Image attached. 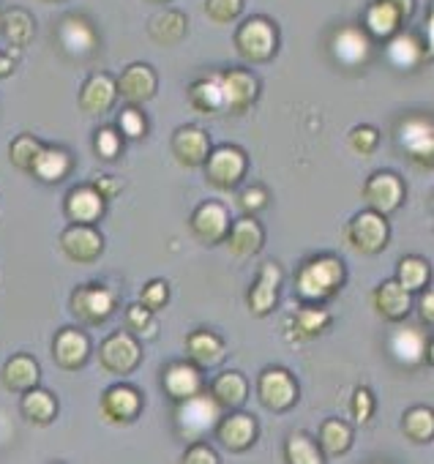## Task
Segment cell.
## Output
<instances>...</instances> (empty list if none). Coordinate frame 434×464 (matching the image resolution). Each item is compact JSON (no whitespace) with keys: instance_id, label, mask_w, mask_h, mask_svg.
Listing matches in <instances>:
<instances>
[{"instance_id":"obj_30","label":"cell","mask_w":434,"mask_h":464,"mask_svg":"<svg viewBox=\"0 0 434 464\" xmlns=\"http://www.w3.org/2000/svg\"><path fill=\"white\" fill-rule=\"evenodd\" d=\"M0 380L9 391H17V393H25L28 388L39 385L42 380V369L36 363L34 355H14L6 361L4 372H0Z\"/></svg>"},{"instance_id":"obj_49","label":"cell","mask_w":434,"mask_h":464,"mask_svg":"<svg viewBox=\"0 0 434 464\" xmlns=\"http://www.w3.org/2000/svg\"><path fill=\"white\" fill-rule=\"evenodd\" d=\"M167 301H169V287H167L164 279H153V282H148V285L142 287V304H145L150 312L164 309Z\"/></svg>"},{"instance_id":"obj_39","label":"cell","mask_w":434,"mask_h":464,"mask_svg":"<svg viewBox=\"0 0 434 464\" xmlns=\"http://www.w3.org/2000/svg\"><path fill=\"white\" fill-rule=\"evenodd\" d=\"M429 279H431V268L423 257H404L396 268V282L410 293L426 290Z\"/></svg>"},{"instance_id":"obj_37","label":"cell","mask_w":434,"mask_h":464,"mask_svg":"<svg viewBox=\"0 0 434 464\" xmlns=\"http://www.w3.org/2000/svg\"><path fill=\"white\" fill-rule=\"evenodd\" d=\"M186 25H188V23H186V17H183L180 12L167 9V12L156 14V17L148 23V31H150V39H153V42H159V44H164V47H172V44H178V42L183 39Z\"/></svg>"},{"instance_id":"obj_14","label":"cell","mask_w":434,"mask_h":464,"mask_svg":"<svg viewBox=\"0 0 434 464\" xmlns=\"http://www.w3.org/2000/svg\"><path fill=\"white\" fill-rule=\"evenodd\" d=\"M61 246L74 263H93L104 249V238L93 224H72L61 236Z\"/></svg>"},{"instance_id":"obj_45","label":"cell","mask_w":434,"mask_h":464,"mask_svg":"<svg viewBox=\"0 0 434 464\" xmlns=\"http://www.w3.org/2000/svg\"><path fill=\"white\" fill-rule=\"evenodd\" d=\"M205 12L213 23H233L244 14V0H205Z\"/></svg>"},{"instance_id":"obj_32","label":"cell","mask_w":434,"mask_h":464,"mask_svg":"<svg viewBox=\"0 0 434 464\" xmlns=\"http://www.w3.org/2000/svg\"><path fill=\"white\" fill-rule=\"evenodd\" d=\"M188 102L199 112H222L225 110V91L222 74H207L188 88Z\"/></svg>"},{"instance_id":"obj_1","label":"cell","mask_w":434,"mask_h":464,"mask_svg":"<svg viewBox=\"0 0 434 464\" xmlns=\"http://www.w3.org/2000/svg\"><path fill=\"white\" fill-rule=\"evenodd\" d=\"M347 279V268L344 263L336 257V255H323V257H314L309 260L298 276H295V293L309 301V304H320L325 298H331L333 293L342 290Z\"/></svg>"},{"instance_id":"obj_56","label":"cell","mask_w":434,"mask_h":464,"mask_svg":"<svg viewBox=\"0 0 434 464\" xmlns=\"http://www.w3.org/2000/svg\"><path fill=\"white\" fill-rule=\"evenodd\" d=\"M12 72H14V58H12V55H4V53H0V80L9 77Z\"/></svg>"},{"instance_id":"obj_21","label":"cell","mask_w":434,"mask_h":464,"mask_svg":"<svg viewBox=\"0 0 434 464\" xmlns=\"http://www.w3.org/2000/svg\"><path fill=\"white\" fill-rule=\"evenodd\" d=\"M53 355L61 369H80L91 355V339L80 328H63L53 342Z\"/></svg>"},{"instance_id":"obj_8","label":"cell","mask_w":434,"mask_h":464,"mask_svg":"<svg viewBox=\"0 0 434 464\" xmlns=\"http://www.w3.org/2000/svg\"><path fill=\"white\" fill-rule=\"evenodd\" d=\"M72 312L82 323H104L115 312V293L104 285H82L72 295Z\"/></svg>"},{"instance_id":"obj_18","label":"cell","mask_w":434,"mask_h":464,"mask_svg":"<svg viewBox=\"0 0 434 464\" xmlns=\"http://www.w3.org/2000/svg\"><path fill=\"white\" fill-rule=\"evenodd\" d=\"M331 53L342 66H363L371 55V39L369 34L358 28H342L331 39Z\"/></svg>"},{"instance_id":"obj_6","label":"cell","mask_w":434,"mask_h":464,"mask_svg":"<svg viewBox=\"0 0 434 464\" xmlns=\"http://www.w3.org/2000/svg\"><path fill=\"white\" fill-rule=\"evenodd\" d=\"M219 415H222V404L216 401L213 396H205L199 391V393L180 401V407L175 412V420H178L183 437H197V434H205V431H210L216 423H219Z\"/></svg>"},{"instance_id":"obj_16","label":"cell","mask_w":434,"mask_h":464,"mask_svg":"<svg viewBox=\"0 0 434 464\" xmlns=\"http://www.w3.org/2000/svg\"><path fill=\"white\" fill-rule=\"evenodd\" d=\"M140 410H142V399L129 385H112L101 396V415H104V420H110L115 426L131 423L140 415Z\"/></svg>"},{"instance_id":"obj_20","label":"cell","mask_w":434,"mask_h":464,"mask_svg":"<svg viewBox=\"0 0 434 464\" xmlns=\"http://www.w3.org/2000/svg\"><path fill=\"white\" fill-rule=\"evenodd\" d=\"M374 312L382 317V320H391V323H401L410 309H412V293L404 290L396 279L391 282H382L377 290H374Z\"/></svg>"},{"instance_id":"obj_55","label":"cell","mask_w":434,"mask_h":464,"mask_svg":"<svg viewBox=\"0 0 434 464\" xmlns=\"http://www.w3.org/2000/svg\"><path fill=\"white\" fill-rule=\"evenodd\" d=\"M388 4L396 6V12L401 14V20H407L412 14V9H415V0H388Z\"/></svg>"},{"instance_id":"obj_31","label":"cell","mask_w":434,"mask_h":464,"mask_svg":"<svg viewBox=\"0 0 434 464\" xmlns=\"http://www.w3.org/2000/svg\"><path fill=\"white\" fill-rule=\"evenodd\" d=\"M366 34L369 39H391L399 28H401V14L396 12L393 4H388V0H374V4L366 9Z\"/></svg>"},{"instance_id":"obj_34","label":"cell","mask_w":434,"mask_h":464,"mask_svg":"<svg viewBox=\"0 0 434 464\" xmlns=\"http://www.w3.org/2000/svg\"><path fill=\"white\" fill-rule=\"evenodd\" d=\"M69 169H72V156L63 148H42L36 161H34V167H31V172L39 180H44V183L63 180L69 175Z\"/></svg>"},{"instance_id":"obj_50","label":"cell","mask_w":434,"mask_h":464,"mask_svg":"<svg viewBox=\"0 0 434 464\" xmlns=\"http://www.w3.org/2000/svg\"><path fill=\"white\" fill-rule=\"evenodd\" d=\"M350 410H352L355 423H366V420L371 418V412H374V396H371L366 388H358V391L352 393V404H350Z\"/></svg>"},{"instance_id":"obj_58","label":"cell","mask_w":434,"mask_h":464,"mask_svg":"<svg viewBox=\"0 0 434 464\" xmlns=\"http://www.w3.org/2000/svg\"><path fill=\"white\" fill-rule=\"evenodd\" d=\"M50 4H63V0H50Z\"/></svg>"},{"instance_id":"obj_40","label":"cell","mask_w":434,"mask_h":464,"mask_svg":"<svg viewBox=\"0 0 434 464\" xmlns=\"http://www.w3.org/2000/svg\"><path fill=\"white\" fill-rule=\"evenodd\" d=\"M401 431L412 442H429L434 437V412L429 407H410L401 418Z\"/></svg>"},{"instance_id":"obj_28","label":"cell","mask_w":434,"mask_h":464,"mask_svg":"<svg viewBox=\"0 0 434 464\" xmlns=\"http://www.w3.org/2000/svg\"><path fill=\"white\" fill-rule=\"evenodd\" d=\"M186 355L199 369H210V366H219L225 361L227 347H225V342L219 336L210 334V331H194L186 339Z\"/></svg>"},{"instance_id":"obj_23","label":"cell","mask_w":434,"mask_h":464,"mask_svg":"<svg viewBox=\"0 0 434 464\" xmlns=\"http://www.w3.org/2000/svg\"><path fill=\"white\" fill-rule=\"evenodd\" d=\"M115 99H118L115 80L110 74H104V72L93 74L82 85V91H80V107L88 115H104V112H110L112 104H115Z\"/></svg>"},{"instance_id":"obj_44","label":"cell","mask_w":434,"mask_h":464,"mask_svg":"<svg viewBox=\"0 0 434 464\" xmlns=\"http://www.w3.org/2000/svg\"><path fill=\"white\" fill-rule=\"evenodd\" d=\"M118 129L126 140H142L145 131H148V123H145V115L137 110V104H129L126 110H121L118 115Z\"/></svg>"},{"instance_id":"obj_35","label":"cell","mask_w":434,"mask_h":464,"mask_svg":"<svg viewBox=\"0 0 434 464\" xmlns=\"http://www.w3.org/2000/svg\"><path fill=\"white\" fill-rule=\"evenodd\" d=\"M23 415L36 426H47L58 415V401H55V396L50 391L34 385V388H28L23 393Z\"/></svg>"},{"instance_id":"obj_54","label":"cell","mask_w":434,"mask_h":464,"mask_svg":"<svg viewBox=\"0 0 434 464\" xmlns=\"http://www.w3.org/2000/svg\"><path fill=\"white\" fill-rule=\"evenodd\" d=\"M420 317H423V323L434 320V295L431 293H423V298H420Z\"/></svg>"},{"instance_id":"obj_47","label":"cell","mask_w":434,"mask_h":464,"mask_svg":"<svg viewBox=\"0 0 434 464\" xmlns=\"http://www.w3.org/2000/svg\"><path fill=\"white\" fill-rule=\"evenodd\" d=\"M153 312L145 306V304H134V306H129L126 309V325H129V334H134V336H145V334H150L153 331Z\"/></svg>"},{"instance_id":"obj_3","label":"cell","mask_w":434,"mask_h":464,"mask_svg":"<svg viewBox=\"0 0 434 464\" xmlns=\"http://www.w3.org/2000/svg\"><path fill=\"white\" fill-rule=\"evenodd\" d=\"M396 142L412 161L423 167L434 164V123L429 115L404 118L396 129Z\"/></svg>"},{"instance_id":"obj_41","label":"cell","mask_w":434,"mask_h":464,"mask_svg":"<svg viewBox=\"0 0 434 464\" xmlns=\"http://www.w3.org/2000/svg\"><path fill=\"white\" fill-rule=\"evenodd\" d=\"M328 325H331V314H328L325 309L312 306V304L304 306V309L295 314V320H293V331H295L298 339H314V336H320Z\"/></svg>"},{"instance_id":"obj_51","label":"cell","mask_w":434,"mask_h":464,"mask_svg":"<svg viewBox=\"0 0 434 464\" xmlns=\"http://www.w3.org/2000/svg\"><path fill=\"white\" fill-rule=\"evenodd\" d=\"M238 202H241V208L246 213H257V210H263L268 205V191L263 186H249V188H244Z\"/></svg>"},{"instance_id":"obj_29","label":"cell","mask_w":434,"mask_h":464,"mask_svg":"<svg viewBox=\"0 0 434 464\" xmlns=\"http://www.w3.org/2000/svg\"><path fill=\"white\" fill-rule=\"evenodd\" d=\"M66 213L74 224H96L104 216V197L93 186H77L66 197Z\"/></svg>"},{"instance_id":"obj_24","label":"cell","mask_w":434,"mask_h":464,"mask_svg":"<svg viewBox=\"0 0 434 464\" xmlns=\"http://www.w3.org/2000/svg\"><path fill=\"white\" fill-rule=\"evenodd\" d=\"M279 285H282V268L276 263H265L260 268V276H257L255 287L249 290V309H252V314H268V312L276 309Z\"/></svg>"},{"instance_id":"obj_42","label":"cell","mask_w":434,"mask_h":464,"mask_svg":"<svg viewBox=\"0 0 434 464\" xmlns=\"http://www.w3.org/2000/svg\"><path fill=\"white\" fill-rule=\"evenodd\" d=\"M287 461L290 464H323L325 453L314 445V440L309 434H293L287 440Z\"/></svg>"},{"instance_id":"obj_15","label":"cell","mask_w":434,"mask_h":464,"mask_svg":"<svg viewBox=\"0 0 434 464\" xmlns=\"http://www.w3.org/2000/svg\"><path fill=\"white\" fill-rule=\"evenodd\" d=\"M115 88H118V93L129 104H142V102H148V99L156 96L159 80H156V72L148 63H131L115 80Z\"/></svg>"},{"instance_id":"obj_43","label":"cell","mask_w":434,"mask_h":464,"mask_svg":"<svg viewBox=\"0 0 434 464\" xmlns=\"http://www.w3.org/2000/svg\"><path fill=\"white\" fill-rule=\"evenodd\" d=\"M42 148H44V145H42L36 137L20 134V137L12 142V148H9V159H12V164H14L17 169H28V172H31V167H34V161H36V156H39Z\"/></svg>"},{"instance_id":"obj_12","label":"cell","mask_w":434,"mask_h":464,"mask_svg":"<svg viewBox=\"0 0 434 464\" xmlns=\"http://www.w3.org/2000/svg\"><path fill=\"white\" fill-rule=\"evenodd\" d=\"M222 91H225V110L227 112H244L257 102L260 82L246 69H230L222 74Z\"/></svg>"},{"instance_id":"obj_53","label":"cell","mask_w":434,"mask_h":464,"mask_svg":"<svg viewBox=\"0 0 434 464\" xmlns=\"http://www.w3.org/2000/svg\"><path fill=\"white\" fill-rule=\"evenodd\" d=\"M93 188L107 199V197H115L121 191V180L118 178H110V175H99L96 183H93Z\"/></svg>"},{"instance_id":"obj_4","label":"cell","mask_w":434,"mask_h":464,"mask_svg":"<svg viewBox=\"0 0 434 464\" xmlns=\"http://www.w3.org/2000/svg\"><path fill=\"white\" fill-rule=\"evenodd\" d=\"M388 221L382 213L377 210H361L358 216H352V221L347 224V244L361 252V255H377L385 249L388 244Z\"/></svg>"},{"instance_id":"obj_52","label":"cell","mask_w":434,"mask_h":464,"mask_svg":"<svg viewBox=\"0 0 434 464\" xmlns=\"http://www.w3.org/2000/svg\"><path fill=\"white\" fill-rule=\"evenodd\" d=\"M186 464H219V456H216V450H210L205 442H194L186 456H183Z\"/></svg>"},{"instance_id":"obj_26","label":"cell","mask_w":434,"mask_h":464,"mask_svg":"<svg viewBox=\"0 0 434 464\" xmlns=\"http://www.w3.org/2000/svg\"><path fill=\"white\" fill-rule=\"evenodd\" d=\"M172 153L183 167H199L210 153V140L197 126H183L172 137Z\"/></svg>"},{"instance_id":"obj_10","label":"cell","mask_w":434,"mask_h":464,"mask_svg":"<svg viewBox=\"0 0 434 464\" xmlns=\"http://www.w3.org/2000/svg\"><path fill=\"white\" fill-rule=\"evenodd\" d=\"M363 199L371 210L388 216L404 202V183L393 172H374L363 186Z\"/></svg>"},{"instance_id":"obj_25","label":"cell","mask_w":434,"mask_h":464,"mask_svg":"<svg viewBox=\"0 0 434 464\" xmlns=\"http://www.w3.org/2000/svg\"><path fill=\"white\" fill-rule=\"evenodd\" d=\"M225 241H227V249L236 257H252V255L260 252V246L265 241V232H263V227H260V221L255 216H244L236 224H230Z\"/></svg>"},{"instance_id":"obj_19","label":"cell","mask_w":434,"mask_h":464,"mask_svg":"<svg viewBox=\"0 0 434 464\" xmlns=\"http://www.w3.org/2000/svg\"><path fill=\"white\" fill-rule=\"evenodd\" d=\"M161 382H164V391H167L169 399L183 401V399H188V396L202 391V372L191 361H175V363H169L164 369Z\"/></svg>"},{"instance_id":"obj_5","label":"cell","mask_w":434,"mask_h":464,"mask_svg":"<svg viewBox=\"0 0 434 464\" xmlns=\"http://www.w3.org/2000/svg\"><path fill=\"white\" fill-rule=\"evenodd\" d=\"M202 164H205V178L216 188H236L246 175V153L236 145L213 148Z\"/></svg>"},{"instance_id":"obj_9","label":"cell","mask_w":434,"mask_h":464,"mask_svg":"<svg viewBox=\"0 0 434 464\" xmlns=\"http://www.w3.org/2000/svg\"><path fill=\"white\" fill-rule=\"evenodd\" d=\"M257 393H260V401L268 410L285 412V410H290L298 401V382H295V377L290 372L274 366V369L263 372L260 385H257Z\"/></svg>"},{"instance_id":"obj_11","label":"cell","mask_w":434,"mask_h":464,"mask_svg":"<svg viewBox=\"0 0 434 464\" xmlns=\"http://www.w3.org/2000/svg\"><path fill=\"white\" fill-rule=\"evenodd\" d=\"M58 42H61L63 53H69L72 58H88L99 47L96 28L85 17H80V14L63 17V23L58 28Z\"/></svg>"},{"instance_id":"obj_33","label":"cell","mask_w":434,"mask_h":464,"mask_svg":"<svg viewBox=\"0 0 434 464\" xmlns=\"http://www.w3.org/2000/svg\"><path fill=\"white\" fill-rule=\"evenodd\" d=\"M0 36L12 47H28L36 36V23L25 9H9L0 14Z\"/></svg>"},{"instance_id":"obj_38","label":"cell","mask_w":434,"mask_h":464,"mask_svg":"<svg viewBox=\"0 0 434 464\" xmlns=\"http://www.w3.org/2000/svg\"><path fill=\"white\" fill-rule=\"evenodd\" d=\"M352 445V426H347L344 420H325L320 426V450L325 456H342L347 453V448Z\"/></svg>"},{"instance_id":"obj_36","label":"cell","mask_w":434,"mask_h":464,"mask_svg":"<svg viewBox=\"0 0 434 464\" xmlns=\"http://www.w3.org/2000/svg\"><path fill=\"white\" fill-rule=\"evenodd\" d=\"M210 396L219 401L222 407H238L246 401L249 396V385L244 380V374L238 372H225L210 382Z\"/></svg>"},{"instance_id":"obj_13","label":"cell","mask_w":434,"mask_h":464,"mask_svg":"<svg viewBox=\"0 0 434 464\" xmlns=\"http://www.w3.org/2000/svg\"><path fill=\"white\" fill-rule=\"evenodd\" d=\"M230 224V213L219 202H202L191 216V229L202 244H222Z\"/></svg>"},{"instance_id":"obj_57","label":"cell","mask_w":434,"mask_h":464,"mask_svg":"<svg viewBox=\"0 0 434 464\" xmlns=\"http://www.w3.org/2000/svg\"><path fill=\"white\" fill-rule=\"evenodd\" d=\"M153 4H169V0H153Z\"/></svg>"},{"instance_id":"obj_46","label":"cell","mask_w":434,"mask_h":464,"mask_svg":"<svg viewBox=\"0 0 434 464\" xmlns=\"http://www.w3.org/2000/svg\"><path fill=\"white\" fill-rule=\"evenodd\" d=\"M96 153L104 159V161H112V159H118L121 156V148H123V142H121V134H118V129H112V126H104V129H99L96 131Z\"/></svg>"},{"instance_id":"obj_48","label":"cell","mask_w":434,"mask_h":464,"mask_svg":"<svg viewBox=\"0 0 434 464\" xmlns=\"http://www.w3.org/2000/svg\"><path fill=\"white\" fill-rule=\"evenodd\" d=\"M350 145H352V150H355V153L369 156V153H374V150H377V145H380V134H377V129H371V126H355V129L350 131Z\"/></svg>"},{"instance_id":"obj_7","label":"cell","mask_w":434,"mask_h":464,"mask_svg":"<svg viewBox=\"0 0 434 464\" xmlns=\"http://www.w3.org/2000/svg\"><path fill=\"white\" fill-rule=\"evenodd\" d=\"M99 358H101V366H104L107 372L123 377V374H131V372L140 366V361H142V347H140V342H137L134 334L118 331V334H112V336L101 344Z\"/></svg>"},{"instance_id":"obj_27","label":"cell","mask_w":434,"mask_h":464,"mask_svg":"<svg viewBox=\"0 0 434 464\" xmlns=\"http://www.w3.org/2000/svg\"><path fill=\"white\" fill-rule=\"evenodd\" d=\"M391 353L399 363L404 366H415L420 361H431V347H429V336L420 334L418 328H399L391 336Z\"/></svg>"},{"instance_id":"obj_17","label":"cell","mask_w":434,"mask_h":464,"mask_svg":"<svg viewBox=\"0 0 434 464\" xmlns=\"http://www.w3.org/2000/svg\"><path fill=\"white\" fill-rule=\"evenodd\" d=\"M216 437L233 453L249 450L257 440V420L246 412H233L227 418H219L216 423Z\"/></svg>"},{"instance_id":"obj_22","label":"cell","mask_w":434,"mask_h":464,"mask_svg":"<svg viewBox=\"0 0 434 464\" xmlns=\"http://www.w3.org/2000/svg\"><path fill=\"white\" fill-rule=\"evenodd\" d=\"M385 55H388V63L399 72H410L415 66L423 63V58L429 55V50H423L420 44V36L418 34H401L396 31L391 39H385Z\"/></svg>"},{"instance_id":"obj_2","label":"cell","mask_w":434,"mask_h":464,"mask_svg":"<svg viewBox=\"0 0 434 464\" xmlns=\"http://www.w3.org/2000/svg\"><path fill=\"white\" fill-rule=\"evenodd\" d=\"M236 47L244 61L249 63H265L279 50V31L268 17H249L236 31Z\"/></svg>"}]
</instances>
